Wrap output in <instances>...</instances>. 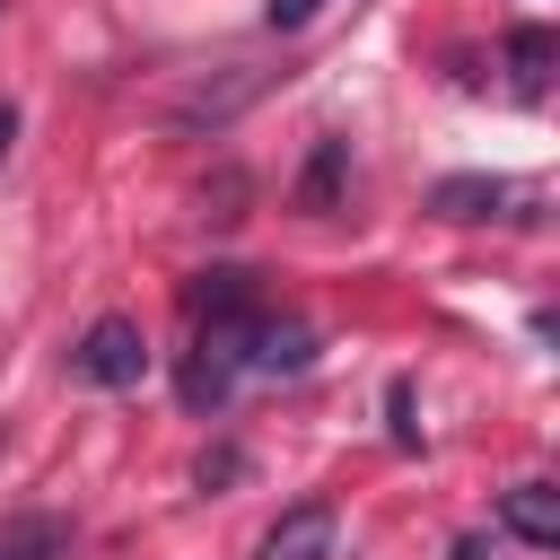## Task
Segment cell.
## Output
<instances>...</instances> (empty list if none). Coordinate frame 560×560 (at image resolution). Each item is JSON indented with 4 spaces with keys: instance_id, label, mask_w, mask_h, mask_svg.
<instances>
[{
    "instance_id": "1",
    "label": "cell",
    "mask_w": 560,
    "mask_h": 560,
    "mask_svg": "<svg viewBox=\"0 0 560 560\" xmlns=\"http://www.w3.org/2000/svg\"><path fill=\"white\" fill-rule=\"evenodd\" d=\"M70 376H79V385H105V394H131V385L149 376L140 324H131V315H96V324L79 332V350H70Z\"/></svg>"
},
{
    "instance_id": "2",
    "label": "cell",
    "mask_w": 560,
    "mask_h": 560,
    "mask_svg": "<svg viewBox=\"0 0 560 560\" xmlns=\"http://www.w3.org/2000/svg\"><path fill=\"white\" fill-rule=\"evenodd\" d=\"M306 368H315V332L298 315L254 306V324H245V376H306Z\"/></svg>"
},
{
    "instance_id": "3",
    "label": "cell",
    "mask_w": 560,
    "mask_h": 560,
    "mask_svg": "<svg viewBox=\"0 0 560 560\" xmlns=\"http://www.w3.org/2000/svg\"><path fill=\"white\" fill-rule=\"evenodd\" d=\"M254 560H341V516H332L324 499H306V508H289V516L262 534Z\"/></svg>"
},
{
    "instance_id": "4",
    "label": "cell",
    "mask_w": 560,
    "mask_h": 560,
    "mask_svg": "<svg viewBox=\"0 0 560 560\" xmlns=\"http://www.w3.org/2000/svg\"><path fill=\"white\" fill-rule=\"evenodd\" d=\"M499 525H508L525 551H560V490H551V481H516V490H499Z\"/></svg>"
},
{
    "instance_id": "5",
    "label": "cell",
    "mask_w": 560,
    "mask_h": 560,
    "mask_svg": "<svg viewBox=\"0 0 560 560\" xmlns=\"http://www.w3.org/2000/svg\"><path fill=\"white\" fill-rule=\"evenodd\" d=\"M508 192L516 184H499V175H446V184H429V210L438 219H490Z\"/></svg>"
},
{
    "instance_id": "6",
    "label": "cell",
    "mask_w": 560,
    "mask_h": 560,
    "mask_svg": "<svg viewBox=\"0 0 560 560\" xmlns=\"http://www.w3.org/2000/svg\"><path fill=\"white\" fill-rule=\"evenodd\" d=\"M551 61H560L551 26H516V35H508V70H516V96H525V105L551 88Z\"/></svg>"
},
{
    "instance_id": "7",
    "label": "cell",
    "mask_w": 560,
    "mask_h": 560,
    "mask_svg": "<svg viewBox=\"0 0 560 560\" xmlns=\"http://www.w3.org/2000/svg\"><path fill=\"white\" fill-rule=\"evenodd\" d=\"M341 140H315V158H306V175H298V210H332V192H341Z\"/></svg>"
},
{
    "instance_id": "8",
    "label": "cell",
    "mask_w": 560,
    "mask_h": 560,
    "mask_svg": "<svg viewBox=\"0 0 560 560\" xmlns=\"http://www.w3.org/2000/svg\"><path fill=\"white\" fill-rule=\"evenodd\" d=\"M61 551V516H18L0 525V560H52Z\"/></svg>"
},
{
    "instance_id": "9",
    "label": "cell",
    "mask_w": 560,
    "mask_h": 560,
    "mask_svg": "<svg viewBox=\"0 0 560 560\" xmlns=\"http://www.w3.org/2000/svg\"><path fill=\"white\" fill-rule=\"evenodd\" d=\"M385 420H394V446H420V420H411V376L385 385Z\"/></svg>"
},
{
    "instance_id": "10",
    "label": "cell",
    "mask_w": 560,
    "mask_h": 560,
    "mask_svg": "<svg viewBox=\"0 0 560 560\" xmlns=\"http://www.w3.org/2000/svg\"><path fill=\"white\" fill-rule=\"evenodd\" d=\"M236 472H245V455H236V446H219V455H201V464H192V481H201V490H219V481H236Z\"/></svg>"
},
{
    "instance_id": "11",
    "label": "cell",
    "mask_w": 560,
    "mask_h": 560,
    "mask_svg": "<svg viewBox=\"0 0 560 560\" xmlns=\"http://www.w3.org/2000/svg\"><path fill=\"white\" fill-rule=\"evenodd\" d=\"M315 9H324V0H262V18H271V26H280V35H289V26H306V18H315Z\"/></svg>"
},
{
    "instance_id": "12",
    "label": "cell",
    "mask_w": 560,
    "mask_h": 560,
    "mask_svg": "<svg viewBox=\"0 0 560 560\" xmlns=\"http://www.w3.org/2000/svg\"><path fill=\"white\" fill-rule=\"evenodd\" d=\"M9 149H18V105L0 96V166H9Z\"/></svg>"
}]
</instances>
